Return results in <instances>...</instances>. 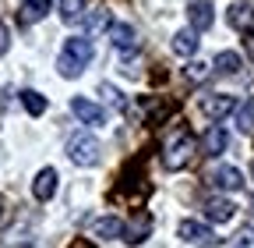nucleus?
Listing matches in <instances>:
<instances>
[{
  "mask_svg": "<svg viewBox=\"0 0 254 248\" xmlns=\"http://www.w3.org/2000/svg\"><path fill=\"white\" fill-rule=\"evenodd\" d=\"M88 60H92V43L85 36H71L67 43H64L60 50V60H57V71L64 78H78L85 68H88Z\"/></svg>",
  "mask_w": 254,
  "mask_h": 248,
  "instance_id": "nucleus-1",
  "label": "nucleus"
},
{
  "mask_svg": "<svg viewBox=\"0 0 254 248\" xmlns=\"http://www.w3.org/2000/svg\"><path fill=\"white\" fill-rule=\"evenodd\" d=\"M190 156H194V138H190L187 131L166 138V145H163V167L166 170H184L190 163Z\"/></svg>",
  "mask_w": 254,
  "mask_h": 248,
  "instance_id": "nucleus-2",
  "label": "nucleus"
},
{
  "mask_svg": "<svg viewBox=\"0 0 254 248\" xmlns=\"http://www.w3.org/2000/svg\"><path fill=\"white\" fill-rule=\"evenodd\" d=\"M67 160L74 167H95V163H99V142H95L92 135L67 138Z\"/></svg>",
  "mask_w": 254,
  "mask_h": 248,
  "instance_id": "nucleus-3",
  "label": "nucleus"
},
{
  "mask_svg": "<svg viewBox=\"0 0 254 248\" xmlns=\"http://www.w3.org/2000/svg\"><path fill=\"white\" fill-rule=\"evenodd\" d=\"M237 96H230V92H215V96H205L201 100V114L208 117V121H222V117H230V114H237Z\"/></svg>",
  "mask_w": 254,
  "mask_h": 248,
  "instance_id": "nucleus-4",
  "label": "nucleus"
},
{
  "mask_svg": "<svg viewBox=\"0 0 254 248\" xmlns=\"http://www.w3.org/2000/svg\"><path fill=\"white\" fill-rule=\"evenodd\" d=\"M180 238L187 241V245H198V248H215L222 238H215V231H208L205 224H198V220H184L180 224Z\"/></svg>",
  "mask_w": 254,
  "mask_h": 248,
  "instance_id": "nucleus-5",
  "label": "nucleus"
},
{
  "mask_svg": "<svg viewBox=\"0 0 254 248\" xmlns=\"http://www.w3.org/2000/svg\"><path fill=\"white\" fill-rule=\"evenodd\" d=\"M71 114H74L81 124H92V128H103V124H106V110H103L99 103L85 100V96H74V100H71Z\"/></svg>",
  "mask_w": 254,
  "mask_h": 248,
  "instance_id": "nucleus-6",
  "label": "nucleus"
},
{
  "mask_svg": "<svg viewBox=\"0 0 254 248\" xmlns=\"http://www.w3.org/2000/svg\"><path fill=\"white\" fill-rule=\"evenodd\" d=\"M148 234H152V216H148L145 209L131 213V220L124 224V241H127V245H141Z\"/></svg>",
  "mask_w": 254,
  "mask_h": 248,
  "instance_id": "nucleus-7",
  "label": "nucleus"
},
{
  "mask_svg": "<svg viewBox=\"0 0 254 248\" xmlns=\"http://www.w3.org/2000/svg\"><path fill=\"white\" fill-rule=\"evenodd\" d=\"M208 181H212L215 192H240V188H244V174H240L237 167H215Z\"/></svg>",
  "mask_w": 254,
  "mask_h": 248,
  "instance_id": "nucleus-8",
  "label": "nucleus"
},
{
  "mask_svg": "<svg viewBox=\"0 0 254 248\" xmlns=\"http://www.w3.org/2000/svg\"><path fill=\"white\" fill-rule=\"evenodd\" d=\"M32 195H36L39 202H50L57 195V170L53 167H43L36 174V181H32Z\"/></svg>",
  "mask_w": 254,
  "mask_h": 248,
  "instance_id": "nucleus-9",
  "label": "nucleus"
},
{
  "mask_svg": "<svg viewBox=\"0 0 254 248\" xmlns=\"http://www.w3.org/2000/svg\"><path fill=\"white\" fill-rule=\"evenodd\" d=\"M106 36H110V43H113L117 50H134V46H138V32H134L131 25H124V21H113Z\"/></svg>",
  "mask_w": 254,
  "mask_h": 248,
  "instance_id": "nucleus-10",
  "label": "nucleus"
},
{
  "mask_svg": "<svg viewBox=\"0 0 254 248\" xmlns=\"http://www.w3.org/2000/svg\"><path fill=\"white\" fill-rule=\"evenodd\" d=\"M50 11H53L50 0H25L21 11H18V21H21V25H36V21H43Z\"/></svg>",
  "mask_w": 254,
  "mask_h": 248,
  "instance_id": "nucleus-11",
  "label": "nucleus"
},
{
  "mask_svg": "<svg viewBox=\"0 0 254 248\" xmlns=\"http://www.w3.org/2000/svg\"><path fill=\"white\" fill-rule=\"evenodd\" d=\"M187 18H190V28H198V32L212 28V21H215V14H212V4H208V0H194V4L187 7Z\"/></svg>",
  "mask_w": 254,
  "mask_h": 248,
  "instance_id": "nucleus-12",
  "label": "nucleus"
},
{
  "mask_svg": "<svg viewBox=\"0 0 254 248\" xmlns=\"http://www.w3.org/2000/svg\"><path fill=\"white\" fill-rule=\"evenodd\" d=\"M226 21L237 28V32H254V7L251 4H233L226 11Z\"/></svg>",
  "mask_w": 254,
  "mask_h": 248,
  "instance_id": "nucleus-13",
  "label": "nucleus"
},
{
  "mask_svg": "<svg viewBox=\"0 0 254 248\" xmlns=\"http://www.w3.org/2000/svg\"><path fill=\"white\" fill-rule=\"evenodd\" d=\"M173 53L177 57H194L198 53V28H180L173 36Z\"/></svg>",
  "mask_w": 254,
  "mask_h": 248,
  "instance_id": "nucleus-14",
  "label": "nucleus"
},
{
  "mask_svg": "<svg viewBox=\"0 0 254 248\" xmlns=\"http://www.w3.org/2000/svg\"><path fill=\"white\" fill-rule=\"evenodd\" d=\"M226 131L219 128V124H212V128L205 131V138H201V149L208 152V156H219V152H226Z\"/></svg>",
  "mask_w": 254,
  "mask_h": 248,
  "instance_id": "nucleus-15",
  "label": "nucleus"
},
{
  "mask_svg": "<svg viewBox=\"0 0 254 248\" xmlns=\"http://www.w3.org/2000/svg\"><path fill=\"white\" fill-rule=\"evenodd\" d=\"M205 213H208V220H215V224H226V220H233L237 206H233L230 199H208Z\"/></svg>",
  "mask_w": 254,
  "mask_h": 248,
  "instance_id": "nucleus-16",
  "label": "nucleus"
},
{
  "mask_svg": "<svg viewBox=\"0 0 254 248\" xmlns=\"http://www.w3.org/2000/svg\"><path fill=\"white\" fill-rule=\"evenodd\" d=\"M95 238H99V241H113V238H120L124 234V224L117 220V216H103V220H95Z\"/></svg>",
  "mask_w": 254,
  "mask_h": 248,
  "instance_id": "nucleus-17",
  "label": "nucleus"
},
{
  "mask_svg": "<svg viewBox=\"0 0 254 248\" xmlns=\"http://www.w3.org/2000/svg\"><path fill=\"white\" fill-rule=\"evenodd\" d=\"M215 75H226V78H233L237 71H240V53H233V50H222L219 57H215Z\"/></svg>",
  "mask_w": 254,
  "mask_h": 248,
  "instance_id": "nucleus-18",
  "label": "nucleus"
},
{
  "mask_svg": "<svg viewBox=\"0 0 254 248\" xmlns=\"http://www.w3.org/2000/svg\"><path fill=\"white\" fill-rule=\"evenodd\" d=\"M60 18L67 25L85 21V0H60Z\"/></svg>",
  "mask_w": 254,
  "mask_h": 248,
  "instance_id": "nucleus-19",
  "label": "nucleus"
},
{
  "mask_svg": "<svg viewBox=\"0 0 254 248\" xmlns=\"http://www.w3.org/2000/svg\"><path fill=\"white\" fill-rule=\"evenodd\" d=\"M237 131L240 135H254V103H240L237 107Z\"/></svg>",
  "mask_w": 254,
  "mask_h": 248,
  "instance_id": "nucleus-20",
  "label": "nucleus"
},
{
  "mask_svg": "<svg viewBox=\"0 0 254 248\" xmlns=\"http://www.w3.org/2000/svg\"><path fill=\"white\" fill-rule=\"evenodd\" d=\"M21 103H25V110H28L32 117L46 114V96H39L36 89H25V92H21Z\"/></svg>",
  "mask_w": 254,
  "mask_h": 248,
  "instance_id": "nucleus-21",
  "label": "nucleus"
},
{
  "mask_svg": "<svg viewBox=\"0 0 254 248\" xmlns=\"http://www.w3.org/2000/svg\"><path fill=\"white\" fill-rule=\"evenodd\" d=\"M208 71H212V64H201V60H190V64L184 68V78H187V82H205V78H208Z\"/></svg>",
  "mask_w": 254,
  "mask_h": 248,
  "instance_id": "nucleus-22",
  "label": "nucleus"
},
{
  "mask_svg": "<svg viewBox=\"0 0 254 248\" xmlns=\"http://www.w3.org/2000/svg\"><path fill=\"white\" fill-rule=\"evenodd\" d=\"M230 248H254V227H244L237 238H233V245Z\"/></svg>",
  "mask_w": 254,
  "mask_h": 248,
  "instance_id": "nucleus-23",
  "label": "nucleus"
},
{
  "mask_svg": "<svg viewBox=\"0 0 254 248\" xmlns=\"http://www.w3.org/2000/svg\"><path fill=\"white\" fill-rule=\"evenodd\" d=\"M85 18H88V25H92V28H106V32H110V25H113L106 11H103V14H85Z\"/></svg>",
  "mask_w": 254,
  "mask_h": 248,
  "instance_id": "nucleus-24",
  "label": "nucleus"
},
{
  "mask_svg": "<svg viewBox=\"0 0 254 248\" xmlns=\"http://www.w3.org/2000/svg\"><path fill=\"white\" fill-rule=\"evenodd\" d=\"M103 96H106V100H110L113 107H124V96H120V92H117L113 85H103Z\"/></svg>",
  "mask_w": 254,
  "mask_h": 248,
  "instance_id": "nucleus-25",
  "label": "nucleus"
},
{
  "mask_svg": "<svg viewBox=\"0 0 254 248\" xmlns=\"http://www.w3.org/2000/svg\"><path fill=\"white\" fill-rule=\"evenodd\" d=\"M7 46H11V36H7V25H4V21H0V53H4Z\"/></svg>",
  "mask_w": 254,
  "mask_h": 248,
  "instance_id": "nucleus-26",
  "label": "nucleus"
},
{
  "mask_svg": "<svg viewBox=\"0 0 254 248\" xmlns=\"http://www.w3.org/2000/svg\"><path fill=\"white\" fill-rule=\"evenodd\" d=\"M0 213H4V202H0Z\"/></svg>",
  "mask_w": 254,
  "mask_h": 248,
  "instance_id": "nucleus-27",
  "label": "nucleus"
},
{
  "mask_svg": "<svg viewBox=\"0 0 254 248\" xmlns=\"http://www.w3.org/2000/svg\"><path fill=\"white\" fill-rule=\"evenodd\" d=\"M251 177H254V167H251Z\"/></svg>",
  "mask_w": 254,
  "mask_h": 248,
  "instance_id": "nucleus-28",
  "label": "nucleus"
}]
</instances>
